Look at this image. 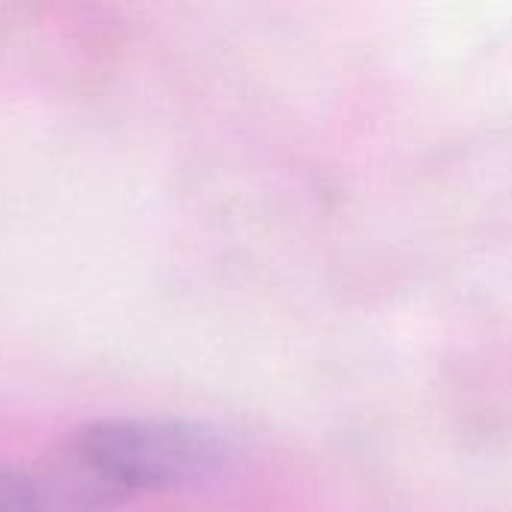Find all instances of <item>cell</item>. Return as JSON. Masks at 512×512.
<instances>
[{"instance_id": "obj_1", "label": "cell", "mask_w": 512, "mask_h": 512, "mask_svg": "<svg viewBox=\"0 0 512 512\" xmlns=\"http://www.w3.org/2000/svg\"><path fill=\"white\" fill-rule=\"evenodd\" d=\"M69 462L99 486L123 492L183 489L216 477L228 456V438L195 420L111 417L69 438Z\"/></svg>"}, {"instance_id": "obj_2", "label": "cell", "mask_w": 512, "mask_h": 512, "mask_svg": "<svg viewBox=\"0 0 512 512\" xmlns=\"http://www.w3.org/2000/svg\"><path fill=\"white\" fill-rule=\"evenodd\" d=\"M0 512H42V492L33 477L0 468Z\"/></svg>"}]
</instances>
